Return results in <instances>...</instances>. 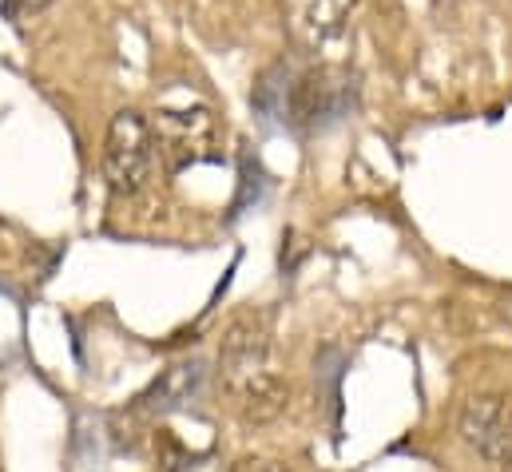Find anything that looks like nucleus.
Wrapping results in <instances>:
<instances>
[{"label":"nucleus","instance_id":"obj_1","mask_svg":"<svg viewBox=\"0 0 512 472\" xmlns=\"http://www.w3.org/2000/svg\"><path fill=\"white\" fill-rule=\"evenodd\" d=\"M151 123V143L155 159L167 175H179L195 163L215 159L219 143V119L207 104H179V108H159Z\"/></svg>","mask_w":512,"mask_h":472},{"label":"nucleus","instance_id":"obj_2","mask_svg":"<svg viewBox=\"0 0 512 472\" xmlns=\"http://www.w3.org/2000/svg\"><path fill=\"white\" fill-rule=\"evenodd\" d=\"M104 183L116 199H135L139 191H147V183L155 179V143H151V123L139 112H116L108 139H104Z\"/></svg>","mask_w":512,"mask_h":472},{"label":"nucleus","instance_id":"obj_3","mask_svg":"<svg viewBox=\"0 0 512 472\" xmlns=\"http://www.w3.org/2000/svg\"><path fill=\"white\" fill-rule=\"evenodd\" d=\"M354 100V84L342 68H330V64H318V68H306L298 76H290L286 92H282V112L286 123H298V127H318L326 119H338Z\"/></svg>","mask_w":512,"mask_h":472},{"label":"nucleus","instance_id":"obj_4","mask_svg":"<svg viewBox=\"0 0 512 472\" xmlns=\"http://www.w3.org/2000/svg\"><path fill=\"white\" fill-rule=\"evenodd\" d=\"M274 342H270V318L247 310L239 314L227 334H223V346H219V385L223 393H235L239 385H251L255 377L274 369Z\"/></svg>","mask_w":512,"mask_h":472},{"label":"nucleus","instance_id":"obj_5","mask_svg":"<svg viewBox=\"0 0 512 472\" xmlns=\"http://www.w3.org/2000/svg\"><path fill=\"white\" fill-rule=\"evenodd\" d=\"M457 433L481 461L512 472V397H469L457 413Z\"/></svg>","mask_w":512,"mask_h":472},{"label":"nucleus","instance_id":"obj_6","mask_svg":"<svg viewBox=\"0 0 512 472\" xmlns=\"http://www.w3.org/2000/svg\"><path fill=\"white\" fill-rule=\"evenodd\" d=\"M358 16V0H282V20L298 52H326Z\"/></svg>","mask_w":512,"mask_h":472},{"label":"nucleus","instance_id":"obj_7","mask_svg":"<svg viewBox=\"0 0 512 472\" xmlns=\"http://www.w3.org/2000/svg\"><path fill=\"white\" fill-rule=\"evenodd\" d=\"M203 385H207V365H203L199 357L179 361V365H171V369L151 385V393L143 397V409H155V413L183 409L191 397L203 393Z\"/></svg>","mask_w":512,"mask_h":472},{"label":"nucleus","instance_id":"obj_8","mask_svg":"<svg viewBox=\"0 0 512 472\" xmlns=\"http://www.w3.org/2000/svg\"><path fill=\"white\" fill-rule=\"evenodd\" d=\"M56 0H0V12H4V20H12V24H24V20H36L40 12H48Z\"/></svg>","mask_w":512,"mask_h":472},{"label":"nucleus","instance_id":"obj_9","mask_svg":"<svg viewBox=\"0 0 512 472\" xmlns=\"http://www.w3.org/2000/svg\"><path fill=\"white\" fill-rule=\"evenodd\" d=\"M231 472H290L282 461H270V457H243V461H235Z\"/></svg>","mask_w":512,"mask_h":472}]
</instances>
